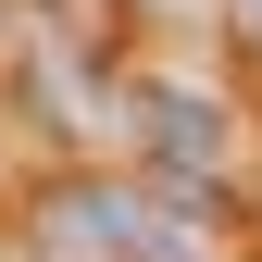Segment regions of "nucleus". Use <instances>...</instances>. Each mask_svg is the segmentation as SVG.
Returning a JSON list of instances; mask_svg holds the SVG:
<instances>
[{
	"label": "nucleus",
	"mask_w": 262,
	"mask_h": 262,
	"mask_svg": "<svg viewBox=\"0 0 262 262\" xmlns=\"http://www.w3.org/2000/svg\"><path fill=\"white\" fill-rule=\"evenodd\" d=\"M25 262H125V225H113V200H100V187H62V200L25 225Z\"/></svg>",
	"instance_id": "obj_1"
},
{
	"label": "nucleus",
	"mask_w": 262,
	"mask_h": 262,
	"mask_svg": "<svg viewBox=\"0 0 262 262\" xmlns=\"http://www.w3.org/2000/svg\"><path fill=\"white\" fill-rule=\"evenodd\" d=\"M138 125H150V150L175 162V175H200V162L225 150V113L200 100V88H138Z\"/></svg>",
	"instance_id": "obj_2"
},
{
	"label": "nucleus",
	"mask_w": 262,
	"mask_h": 262,
	"mask_svg": "<svg viewBox=\"0 0 262 262\" xmlns=\"http://www.w3.org/2000/svg\"><path fill=\"white\" fill-rule=\"evenodd\" d=\"M225 13H237V38H250V50H262V0H225Z\"/></svg>",
	"instance_id": "obj_3"
}]
</instances>
